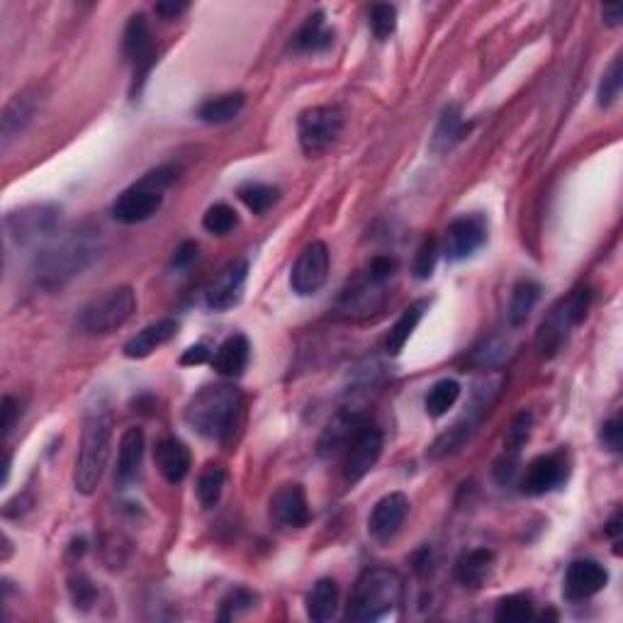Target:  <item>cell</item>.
Wrapping results in <instances>:
<instances>
[{"label":"cell","instance_id":"cell-19","mask_svg":"<svg viewBox=\"0 0 623 623\" xmlns=\"http://www.w3.org/2000/svg\"><path fill=\"white\" fill-rule=\"evenodd\" d=\"M407 514L409 499L402 492H390V495L378 499L368 516V533L373 536V541L390 543L400 533Z\"/></svg>","mask_w":623,"mask_h":623},{"label":"cell","instance_id":"cell-52","mask_svg":"<svg viewBox=\"0 0 623 623\" xmlns=\"http://www.w3.org/2000/svg\"><path fill=\"white\" fill-rule=\"evenodd\" d=\"M604 22L609 27H619L621 25V18H623V10L621 5H604Z\"/></svg>","mask_w":623,"mask_h":623},{"label":"cell","instance_id":"cell-13","mask_svg":"<svg viewBox=\"0 0 623 623\" xmlns=\"http://www.w3.org/2000/svg\"><path fill=\"white\" fill-rule=\"evenodd\" d=\"M570 465L565 453H546V456L533 458L521 480V492L529 497H543L560 490L568 482Z\"/></svg>","mask_w":623,"mask_h":623},{"label":"cell","instance_id":"cell-35","mask_svg":"<svg viewBox=\"0 0 623 623\" xmlns=\"http://www.w3.org/2000/svg\"><path fill=\"white\" fill-rule=\"evenodd\" d=\"M239 198L254 215H263V212H268L278 202L280 190L275 185L266 183H246L239 188Z\"/></svg>","mask_w":623,"mask_h":623},{"label":"cell","instance_id":"cell-22","mask_svg":"<svg viewBox=\"0 0 623 623\" xmlns=\"http://www.w3.org/2000/svg\"><path fill=\"white\" fill-rule=\"evenodd\" d=\"M368 426V419L358 412H344L334 417L327 424V429L319 436V456L322 458H336L351 448V443L358 439L363 429Z\"/></svg>","mask_w":623,"mask_h":623},{"label":"cell","instance_id":"cell-38","mask_svg":"<svg viewBox=\"0 0 623 623\" xmlns=\"http://www.w3.org/2000/svg\"><path fill=\"white\" fill-rule=\"evenodd\" d=\"M536 616L533 611L531 599L521 597V594H512V597H504L502 602L497 604L495 619L499 623H526Z\"/></svg>","mask_w":623,"mask_h":623},{"label":"cell","instance_id":"cell-18","mask_svg":"<svg viewBox=\"0 0 623 623\" xmlns=\"http://www.w3.org/2000/svg\"><path fill=\"white\" fill-rule=\"evenodd\" d=\"M380 456H383V434L375 426H366V429L358 434V439L351 443V448L346 451V463H344V480L349 485H356L366 477L370 470L378 465Z\"/></svg>","mask_w":623,"mask_h":623},{"label":"cell","instance_id":"cell-47","mask_svg":"<svg viewBox=\"0 0 623 623\" xmlns=\"http://www.w3.org/2000/svg\"><path fill=\"white\" fill-rule=\"evenodd\" d=\"M621 439H623V424L621 419H609V422L602 424V431H599V441L606 451L619 453L621 451Z\"/></svg>","mask_w":623,"mask_h":623},{"label":"cell","instance_id":"cell-3","mask_svg":"<svg viewBox=\"0 0 623 623\" xmlns=\"http://www.w3.org/2000/svg\"><path fill=\"white\" fill-rule=\"evenodd\" d=\"M110 439H112V414L108 404L98 402L88 409L83 419L81 448H78L76 470H74V487L78 495L91 497L103 480L105 468L110 458Z\"/></svg>","mask_w":623,"mask_h":623},{"label":"cell","instance_id":"cell-28","mask_svg":"<svg viewBox=\"0 0 623 623\" xmlns=\"http://www.w3.org/2000/svg\"><path fill=\"white\" fill-rule=\"evenodd\" d=\"M331 44H334V32L327 27V15L322 10L312 13L293 37V49L300 54H322Z\"/></svg>","mask_w":623,"mask_h":623},{"label":"cell","instance_id":"cell-44","mask_svg":"<svg viewBox=\"0 0 623 623\" xmlns=\"http://www.w3.org/2000/svg\"><path fill=\"white\" fill-rule=\"evenodd\" d=\"M254 604H256V594H254V592H249V589H244V587L232 589V592H229L227 597L222 599V614H220V619H222V621L234 619V616H239L241 611L254 609Z\"/></svg>","mask_w":623,"mask_h":623},{"label":"cell","instance_id":"cell-50","mask_svg":"<svg viewBox=\"0 0 623 623\" xmlns=\"http://www.w3.org/2000/svg\"><path fill=\"white\" fill-rule=\"evenodd\" d=\"M210 349L205 344H195L190 346L188 351L181 356V366H202V363L210 361Z\"/></svg>","mask_w":623,"mask_h":623},{"label":"cell","instance_id":"cell-40","mask_svg":"<svg viewBox=\"0 0 623 623\" xmlns=\"http://www.w3.org/2000/svg\"><path fill=\"white\" fill-rule=\"evenodd\" d=\"M621 86H623V66H621V56H616V59L611 61L609 69L604 71L602 81H599V91H597L599 108H609V105H614L621 95Z\"/></svg>","mask_w":623,"mask_h":623},{"label":"cell","instance_id":"cell-32","mask_svg":"<svg viewBox=\"0 0 623 623\" xmlns=\"http://www.w3.org/2000/svg\"><path fill=\"white\" fill-rule=\"evenodd\" d=\"M424 310H426L424 300L414 302V305H409L407 310L402 312V317L392 324L390 334H387V339H385V351L390 353V356H400V353L404 351L407 341L412 339L414 329H417L419 322H422Z\"/></svg>","mask_w":623,"mask_h":623},{"label":"cell","instance_id":"cell-45","mask_svg":"<svg viewBox=\"0 0 623 623\" xmlns=\"http://www.w3.org/2000/svg\"><path fill=\"white\" fill-rule=\"evenodd\" d=\"M531 434V414L521 412L519 417L512 422V429L507 431V441H504V451L509 453H519L521 446L529 441Z\"/></svg>","mask_w":623,"mask_h":623},{"label":"cell","instance_id":"cell-26","mask_svg":"<svg viewBox=\"0 0 623 623\" xmlns=\"http://www.w3.org/2000/svg\"><path fill=\"white\" fill-rule=\"evenodd\" d=\"M492 568H495V553L490 548L465 550L456 563V580L465 589H480L490 580Z\"/></svg>","mask_w":623,"mask_h":623},{"label":"cell","instance_id":"cell-14","mask_svg":"<svg viewBox=\"0 0 623 623\" xmlns=\"http://www.w3.org/2000/svg\"><path fill=\"white\" fill-rule=\"evenodd\" d=\"M490 404H492L490 397L482 395V392H477L475 407L470 409V412L465 414V417L460 419L456 426H451L448 431H443L439 439L431 443L429 451H426V456H429L431 460H443V458H451V456H456V453L463 451V448L468 446V443L473 441V436L477 434V426H480V422H482V414L490 412Z\"/></svg>","mask_w":623,"mask_h":623},{"label":"cell","instance_id":"cell-49","mask_svg":"<svg viewBox=\"0 0 623 623\" xmlns=\"http://www.w3.org/2000/svg\"><path fill=\"white\" fill-rule=\"evenodd\" d=\"M516 465H519V453L504 451V456L495 463V477H497L499 485H507V482H512V477L516 475Z\"/></svg>","mask_w":623,"mask_h":623},{"label":"cell","instance_id":"cell-51","mask_svg":"<svg viewBox=\"0 0 623 623\" xmlns=\"http://www.w3.org/2000/svg\"><path fill=\"white\" fill-rule=\"evenodd\" d=\"M188 10V3H183V0H164V3H156V15H161L164 20H173L178 18V15L185 13Z\"/></svg>","mask_w":623,"mask_h":623},{"label":"cell","instance_id":"cell-4","mask_svg":"<svg viewBox=\"0 0 623 623\" xmlns=\"http://www.w3.org/2000/svg\"><path fill=\"white\" fill-rule=\"evenodd\" d=\"M404 582L400 572L390 568L366 570L353 585L346 604V619L353 623H375L395 614L402 604Z\"/></svg>","mask_w":623,"mask_h":623},{"label":"cell","instance_id":"cell-20","mask_svg":"<svg viewBox=\"0 0 623 623\" xmlns=\"http://www.w3.org/2000/svg\"><path fill=\"white\" fill-rule=\"evenodd\" d=\"M606 582H609V572L602 563L592 558L575 560L565 572L563 594L568 602H585V599H592L594 594L602 592Z\"/></svg>","mask_w":623,"mask_h":623},{"label":"cell","instance_id":"cell-41","mask_svg":"<svg viewBox=\"0 0 623 623\" xmlns=\"http://www.w3.org/2000/svg\"><path fill=\"white\" fill-rule=\"evenodd\" d=\"M69 594L71 602L81 611L93 609V604L98 602V589H95L91 577L83 575V572H76V575L69 577Z\"/></svg>","mask_w":623,"mask_h":623},{"label":"cell","instance_id":"cell-1","mask_svg":"<svg viewBox=\"0 0 623 623\" xmlns=\"http://www.w3.org/2000/svg\"><path fill=\"white\" fill-rule=\"evenodd\" d=\"M100 256V237L91 229L64 234V237L49 239L42 249L37 251L35 263H32V275L37 285L54 290L74 280L76 275L93 266Z\"/></svg>","mask_w":623,"mask_h":623},{"label":"cell","instance_id":"cell-30","mask_svg":"<svg viewBox=\"0 0 623 623\" xmlns=\"http://www.w3.org/2000/svg\"><path fill=\"white\" fill-rule=\"evenodd\" d=\"M468 132L470 125L463 122L458 105H448V108H443L441 112V120L439 125H436L434 139H431V149H434L436 154H446V151H451L458 142H463V137Z\"/></svg>","mask_w":623,"mask_h":623},{"label":"cell","instance_id":"cell-10","mask_svg":"<svg viewBox=\"0 0 623 623\" xmlns=\"http://www.w3.org/2000/svg\"><path fill=\"white\" fill-rule=\"evenodd\" d=\"M122 52H125L127 64L132 66V95H139L142 93L144 83H147L151 69H154L156 61H159L156 59V56H159V49H156L151 27L142 13L129 18L125 27V37H122Z\"/></svg>","mask_w":623,"mask_h":623},{"label":"cell","instance_id":"cell-39","mask_svg":"<svg viewBox=\"0 0 623 623\" xmlns=\"http://www.w3.org/2000/svg\"><path fill=\"white\" fill-rule=\"evenodd\" d=\"M368 25L373 37L378 39V42H385V39H390L397 30V8L390 3L373 5L368 13Z\"/></svg>","mask_w":623,"mask_h":623},{"label":"cell","instance_id":"cell-42","mask_svg":"<svg viewBox=\"0 0 623 623\" xmlns=\"http://www.w3.org/2000/svg\"><path fill=\"white\" fill-rule=\"evenodd\" d=\"M436 261H439V244L434 239H424L419 246L417 256H414L412 273L417 280H429L436 271Z\"/></svg>","mask_w":623,"mask_h":623},{"label":"cell","instance_id":"cell-29","mask_svg":"<svg viewBox=\"0 0 623 623\" xmlns=\"http://www.w3.org/2000/svg\"><path fill=\"white\" fill-rule=\"evenodd\" d=\"M246 105V95L244 93H224L217 95V98H207L205 103H200V108L195 115H198L200 122L205 125H224V122L237 120Z\"/></svg>","mask_w":623,"mask_h":623},{"label":"cell","instance_id":"cell-8","mask_svg":"<svg viewBox=\"0 0 623 623\" xmlns=\"http://www.w3.org/2000/svg\"><path fill=\"white\" fill-rule=\"evenodd\" d=\"M397 271V261L390 256H378L370 261L356 283L349 285L341 297V310L346 314H373L385 305L387 283Z\"/></svg>","mask_w":623,"mask_h":623},{"label":"cell","instance_id":"cell-43","mask_svg":"<svg viewBox=\"0 0 623 623\" xmlns=\"http://www.w3.org/2000/svg\"><path fill=\"white\" fill-rule=\"evenodd\" d=\"M504 358H507V346H504L499 339H490V341H482V344L473 351V356H470V366L497 368Z\"/></svg>","mask_w":623,"mask_h":623},{"label":"cell","instance_id":"cell-34","mask_svg":"<svg viewBox=\"0 0 623 623\" xmlns=\"http://www.w3.org/2000/svg\"><path fill=\"white\" fill-rule=\"evenodd\" d=\"M460 397V385L458 380H439V383L431 385V390L426 392V400H424V409L431 419H439L443 414L451 412L456 407Z\"/></svg>","mask_w":623,"mask_h":623},{"label":"cell","instance_id":"cell-6","mask_svg":"<svg viewBox=\"0 0 623 623\" xmlns=\"http://www.w3.org/2000/svg\"><path fill=\"white\" fill-rule=\"evenodd\" d=\"M176 171L171 166L156 168L147 173L139 183L127 188L112 205V217L120 224H139L147 222L164 205V190L173 183Z\"/></svg>","mask_w":623,"mask_h":623},{"label":"cell","instance_id":"cell-46","mask_svg":"<svg viewBox=\"0 0 623 623\" xmlns=\"http://www.w3.org/2000/svg\"><path fill=\"white\" fill-rule=\"evenodd\" d=\"M20 419V404L15 397L5 395L3 402H0V434H3V439H8L10 431L15 429V422Z\"/></svg>","mask_w":623,"mask_h":623},{"label":"cell","instance_id":"cell-36","mask_svg":"<svg viewBox=\"0 0 623 623\" xmlns=\"http://www.w3.org/2000/svg\"><path fill=\"white\" fill-rule=\"evenodd\" d=\"M202 227H205V232L215 234V237H227L229 232H234V229L239 227L237 210L224 205V202H217V205H212L210 210L205 212V217H202Z\"/></svg>","mask_w":623,"mask_h":623},{"label":"cell","instance_id":"cell-7","mask_svg":"<svg viewBox=\"0 0 623 623\" xmlns=\"http://www.w3.org/2000/svg\"><path fill=\"white\" fill-rule=\"evenodd\" d=\"M589 305H592V290L580 288L575 290L568 300H560L558 305L548 312V317L541 322V329H538L536 336L538 351H541L543 358H553L555 353L563 349L570 329L577 327L580 322H585Z\"/></svg>","mask_w":623,"mask_h":623},{"label":"cell","instance_id":"cell-16","mask_svg":"<svg viewBox=\"0 0 623 623\" xmlns=\"http://www.w3.org/2000/svg\"><path fill=\"white\" fill-rule=\"evenodd\" d=\"M246 278H249V263L244 258H237L227 268H222L205 293L207 307L215 312H227L237 307L244 297Z\"/></svg>","mask_w":623,"mask_h":623},{"label":"cell","instance_id":"cell-11","mask_svg":"<svg viewBox=\"0 0 623 623\" xmlns=\"http://www.w3.org/2000/svg\"><path fill=\"white\" fill-rule=\"evenodd\" d=\"M344 110L336 105H317L305 110L297 120V139L307 156H319L339 139L344 129Z\"/></svg>","mask_w":623,"mask_h":623},{"label":"cell","instance_id":"cell-33","mask_svg":"<svg viewBox=\"0 0 623 623\" xmlns=\"http://www.w3.org/2000/svg\"><path fill=\"white\" fill-rule=\"evenodd\" d=\"M538 300H541V285L531 278L519 280L512 290V300H509V312H507L509 324H512V327H521V324H526V319L531 317L533 307L538 305Z\"/></svg>","mask_w":623,"mask_h":623},{"label":"cell","instance_id":"cell-15","mask_svg":"<svg viewBox=\"0 0 623 623\" xmlns=\"http://www.w3.org/2000/svg\"><path fill=\"white\" fill-rule=\"evenodd\" d=\"M487 220L482 215H465L448 224L446 239H443V256L448 261H465L485 246L487 241Z\"/></svg>","mask_w":623,"mask_h":623},{"label":"cell","instance_id":"cell-17","mask_svg":"<svg viewBox=\"0 0 623 623\" xmlns=\"http://www.w3.org/2000/svg\"><path fill=\"white\" fill-rule=\"evenodd\" d=\"M42 88L30 86L25 91L15 93L5 103L3 115H0V134H3V147H8L15 137L25 132L27 125L35 120L37 110L42 108Z\"/></svg>","mask_w":623,"mask_h":623},{"label":"cell","instance_id":"cell-2","mask_svg":"<svg viewBox=\"0 0 623 623\" xmlns=\"http://www.w3.org/2000/svg\"><path fill=\"white\" fill-rule=\"evenodd\" d=\"M244 395L234 385H207L185 404V424L207 441H227L237 431Z\"/></svg>","mask_w":623,"mask_h":623},{"label":"cell","instance_id":"cell-37","mask_svg":"<svg viewBox=\"0 0 623 623\" xmlns=\"http://www.w3.org/2000/svg\"><path fill=\"white\" fill-rule=\"evenodd\" d=\"M224 482H227V473L220 465H207L205 473L200 475L198 480V499L205 509H212L217 502H220Z\"/></svg>","mask_w":623,"mask_h":623},{"label":"cell","instance_id":"cell-25","mask_svg":"<svg viewBox=\"0 0 623 623\" xmlns=\"http://www.w3.org/2000/svg\"><path fill=\"white\" fill-rule=\"evenodd\" d=\"M176 331H178L176 319H159V322L149 324V327H144L139 334H134L125 344L122 353H125V358H129V361H142V358L151 356L156 349L168 344V341L176 336Z\"/></svg>","mask_w":623,"mask_h":623},{"label":"cell","instance_id":"cell-9","mask_svg":"<svg viewBox=\"0 0 623 623\" xmlns=\"http://www.w3.org/2000/svg\"><path fill=\"white\" fill-rule=\"evenodd\" d=\"M61 224V210L56 205H30L22 210L8 212L3 220L5 237L18 246L47 244L56 237Z\"/></svg>","mask_w":623,"mask_h":623},{"label":"cell","instance_id":"cell-21","mask_svg":"<svg viewBox=\"0 0 623 623\" xmlns=\"http://www.w3.org/2000/svg\"><path fill=\"white\" fill-rule=\"evenodd\" d=\"M271 521L278 529H305L310 524V504L302 485L290 482L271 499Z\"/></svg>","mask_w":623,"mask_h":623},{"label":"cell","instance_id":"cell-27","mask_svg":"<svg viewBox=\"0 0 623 623\" xmlns=\"http://www.w3.org/2000/svg\"><path fill=\"white\" fill-rule=\"evenodd\" d=\"M249 356H251L249 339H246L244 334H234L215 351V356H212V368L220 375H224V378H239V375H244L246 366H249Z\"/></svg>","mask_w":623,"mask_h":623},{"label":"cell","instance_id":"cell-24","mask_svg":"<svg viewBox=\"0 0 623 623\" xmlns=\"http://www.w3.org/2000/svg\"><path fill=\"white\" fill-rule=\"evenodd\" d=\"M154 463L168 485H178V482H183L188 477L193 460H190L188 446L181 439L168 436V439H161L156 443Z\"/></svg>","mask_w":623,"mask_h":623},{"label":"cell","instance_id":"cell-48","mask_svg":"<svg viewBox=\"0 0 623 623\" xmlns=\"http://www.w3.org/2000/svg\"><path fill=\"white\" fill-rule=\"evenodd\" d=\"M195 261H198V244H195V241H183L176 249V254H173L171 266L176 268V271H185V268L193 266Z\"/></svg>","mask_w":623,"mask_h":623},{"label":"cell","instance_id":"cell-31","mask_svg":"<svg viewBox=\"0 0 623 623\" xmlns=\"http://www.w3.org/2000/svg\"><path fill=\"white\" fill-rule=\"evenodd\" d=\"M336 609H339V585L324 577L307 594V616L314 623H327L336 616Z\"/></svg>","mask_w":623,"mask_h":623},{"label":"cell","instance_id":"cell-5","mask_svg":"<svg viewBox=\"0 0 623 623\" xmlns=\"http://www.w3.org/2000/svg\"><path fill=\"white\" fill-rule=\"evenodd\" d=\"M134 312H137V295L129 285H120L88 300L76 314V327L88 336L112 334L125 327Z\"/></svg>","mask_w":623,"mask_h":623},{"label":"cell","instance_id":"cell-23","mask_svg":"<svg viewBox=\"0 0 623 623\" xmlns=\"http://www.w3.org/2000/svg\"><path fill=\"white\" fill-rule=\"evenodd\" d=\"M144 431L139 426H129L120 439V451H117V465H115V485L120 490H125L127 485H132L137 480L139 468H142L144 458Z\"/></svg>","mask_w":623,"mask_h":623},{"label":"cell","instance_id":"cell-12","mask_svg":"<svg viewBox=\"0 0 623 623\" xmlns=\"http://www.w3.org/2000/svg\"><path fill=\"white\" fill-rule=\"evenodd\" d=\"M329 278V249L324 241H312L297 256L293 271H290V288L295 295L310 297L317 295L327 285Z\"/></svg>","mask_w":623,"mask_h":623},{"label":"cell","instance_id":"cell-53","mask_svg":"<svg viewBox=\"0 0 623 623\" xmlns=\"http://www.w3.org/2000/svg\"><path fill=\"white\" fill-rule=\"evenodd\" d=\"M621 514H616L614 519L609 521V524H606V536H611V538H619L621 536Z\"/></svg>","mask_w":623,"mask_h":623}]
</instances>
